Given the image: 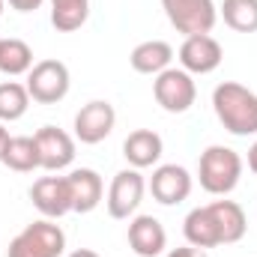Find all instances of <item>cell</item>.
Returning <instances> with one entry per match:
<instances>
[{
	"mask_svg": "<svg viewBox=\"0 0 257 257\" xmlns=\"http://www.w3.org/2000/svg\"><path fill=\"white\" fill-rule=\"evenodd\" d=\"M212 111L218 123L236 138L257 135V93L236 81H224L212 90Z\"/></svg>",
	"mask_w": 257,
	"mask_h": 257,
	"instance_id": "obj_1",
	"label": "cell"
},
{
	"mask_svg": "<svg viewBox=\"0 0 257 257\" xmlns=\"http://www.w3.org/2000/svg\"><path fill=\"white\" fill-rule=\"evenodd\" d=\"M197 180H200L203 192L215 194V197H227L242 180V156L221 144L206 147L197 162Z\"/></svg>",
	"mask_w": 257,
	"mask_h": 257,
	"instance_id": "obj_2",
	"label": "cell"
},
{
	"mask_svg": "<svg viewBox=\"0 0 257 257\" xmlns=\"http://www.w3.org/2000/svg\"><path fill=\"white\" fill-rule=\"evenodd\" d=\"M66 251V233L54 218L27 224L6 248V257H60Z\"/></svg>",
	"mask_w": 257,
	"mask_h": 257,
	"instance_id": "obj_3",
	"label": "cell"
},
{
	"mask_svg": "<svg viewBox=\"0 0 257 257\" xmlns=\"http://www.w3.org/2000/svg\"><path fill=\"white\" fill-rule=\"evenodd\" d=\"M24 87H27V93H30L33 102H39V105H57V102L66 99V93L72 87L69 66L63 60H54V57L39 60L27 72V84Z\"/></svg>",
	"mask_w": 257,
	"mask_h": 257,
	"instance_id": "obj_4",
	"label": "cell"
},
{
	"mask_svg": "<svg viewBox=\"0 0 257 257\" xmlns=\"http://www.w3.org/2000/svg\"><path fill=\"white\" fill-rule=\"evenodd\" d=\"M162 9L183 36L212 33L218 21V6L212 0H162Z\"/></svg>",
	"mask_w": 257,
	"mask_h": 257,
	"instance_id": "obj_5",
	"label": "cell"
},
{
	"mask_svg": "<svg viewBox=\"0 0 257 257\" xmlns=\"http://www.w3.org/2000/svg\"><path fill=\"white\" fill-rule=\"evenodd\" d=\"M153 96L168 114H186L197 99V84L186 69H165L153 81Z\"/></svg>",
	"mask_w": 257,
	"mask_h": 257,
	"instance_id": "obj_6",
	"label": "cell"
},
{
	"mask_svg": "<svg viewBox=\"0 0 257 257\" xmlns=\"http://www.w3.org/2000/svg\"><path fill=\"white\" fill-rule=\"evenodd\" d=\"M147 192V180L138 168H126L120 171L114 180H111V189H108V215L111 218H132L144 200Z\"/></svg>",
	"mask_w": 257,
	"mask_h": 257,
	"instance_id": "obj_7",
	"label": "cell"
},
{
	"mask_svg": "<svg viewBox=\"0 0 257 257\" xmlns=\"http://www.w3.org/2000/svg\"><path fill=\"white\" fill-rule=\"evenodd\" d=\"M221 60H224V48L209 33L186 36L180 45V69H186L189 75H209L221 66Z\"/></svg>",
	"mask_w": 257,
	"mask_h": 257,
	"instance_id": "obj_8",
	"label": "cell"
},
{
	"mask_svg": "<svg viewBox=\"0 0 257 257\" xmlns=\"http://www.w3.org/2000/svg\"><path fill=\"white\" fill-rule=\"evenodd\" d=\"M114 126H117L114 105L105 102V99H93L75 114V141H81V144H102L114 132Z\"/></svg>",
	"mask_w": 257,
	"mask_h": 257,
	"instance_id": "obj_9",
	"label": "cell"
},
{
	"mask_svg": "<svg viewBox=\"0 0 257 257\" xmlns=\"http://www.w3.org/2000/svg\"><path fill=\"white\" fill-rule=\"evenodd\" d=\"M36 150H39V168L42 171H66L75 162V138L57 126H42L36 135Z\"/></svg>",
	"mask_w": 257,
	"mask_h": 257,
	"instance_id": "obj_10",
	"label": "cell"
},
{
	"mask_svg": "<svg viewBox=\"0 0 257 257\" xmlns=\"http://www.w3.org/2000/svg\"><path fill=\"white\" fill-rule=\"evenodd\" d=\"M147 189L153 194V200H159L162 206H177V203L189 200V194H192V174L183 165H159L153 171Z\"/></svg>",
	"mask_w": 257,
	"mask_h": 257,
	"instance_id": "obj_11",
	"label": "cell"
},
{
	"mask_svg": "<svg viewBox=\"0 0 257 257\" xmlns=\"http://www.w3.org/2000/svg\"><path fill=\"white\" fill-rule=\"evenodd\" d=\"M30 200L45 218H63L66 212H72L69 180L66 177H39L30 189Z\"/></svg>",
	"mask_w": 257,
	"mask_h": 257,
	"instance_id": "obj_12",
	"label": "cell"
},
{
	"mask_svg": "<svg viewBox=\"0 0 257 257\" xmlns=\"http://www.w3.org/2000/svg\"><path fill=\"white\" fill-rule=\"evenodd\" d=\"M128 248L138 257H159L168 248V233L159 218L153 215H135L128 221Z\"/></svg>",
	"mask_w": 257,
	"mask_h": 257,
	"instance_id": "obj_13",
	"label": "cell"
},
{
	"mask_svg": "<svg viewBox=\"0 0 257 257\" xmlns=\"http://www.w3.org/2000/svg\"><path fill=\"white\" fill-rule=\"evenodd\" d=\"M66 180H69V192H72V212L87 215V212H93L102 203L105 183H102V177L93 168H75Z\"/></svg>",
	"mask_w": 257,
	"mask_h": 257,
	"instance_id": "obj_14",
	"label": "cell"
},
{
	"mask_svg": "<svg viewBox=\"0 0 257 257\" xmlns=\"http://www.w3.org/2000/svg\"><path fill=\"white\" fill-rule=\"evenodd\" d=\"M162 153H165V141L153 128H135V132H128V138L123 141V156H126L128 165L138 168V171L159 165Z\"/></svg>",
	"mask_w": 257,
	"mask_h": 257,
	"instance_id": "obj_15",
	"label": "cell"
},
{
	"mask_svg": "<svg viewBox=\"0 0 257 257\" xmlns=\"http://www.w3.org/2000/svg\"><path fill=\"white\" fill-rule=\"evenodd\" d=\"M212 218H215V227H218V236H221V245H233L245 236V227H248V218H245V209L236 203V200H212L206 203Z\"/></svg>",
	"mask_w": 257,
	"mask_h": 257,
	"instance_id": "obj_16",
	"label": "cell"
},
{
	"mask_svg": "<svg viewBox=\"0 0 257 257\" xmlns=\"http://www.w3.org/2000/svg\"><path fill=\"white\" fill-rule=\"evenodd\" d=\"M171 60H174V48H171L165 39H147V42L135 45L132 54H128V63H132L135 72L153 75V78H156L159 72L171 69Z\"/></svg>",
	"mask_w": 257,
	"mask_h": 257,
	"instance_id": "obj_17",
	"label": "cell"
},
{
	"mask_svg": "<svg viewBox=\"0 0 257 257\" xmlns=\"http://www.w3.org/2000/svg\"><path fill=\"white\" fill-rule=\"evenodd\" d=\"M183 233H186L189 245L203 248V251L221 245V236H218V227H215V218H212L209 206H194L183 221Z\"/></svg>",
	"mask_w": 257,
	"mask_h": 257,
	"instance_id": "obj_18",
	"label": "cell"
},
{
	"mask_svg": "<svg viewBox=\"0 0 257 257\" xmlns=\"http://www.w3.org/2000/svg\"><path fill=\"white\" fill-rule=\"evenodd\" d=\"M0 165H6V168L15 171V174H30V171H36V168H39L36 141H33L30 135H15V138H9Z\"/></svg>",
	"mask_w": 257,
	"mask_h": 257,
	"instance_id": "obj_19",
	"label": "cell"
},
{
	"mask_svg": "<svg viewBox=\"0 0 257 257\" xmlns=\"http://www.w3.org/2000/svg\"><path fill=\"white\" fill-rule=\"evenodd\" d=\"M33 69V48L24 39H0V72L15 78V75H27Z\"/></svg>",
	"mask_w": 257,
	"mask_h": 257,
	"instance_id": "obj_20",
	"label": "cell"
},
{
	"mask_svg": "<svg viewBox=\"0 0 257 257\" xmlns=\"http://www.w3.org/2000/svg\"><path fill=\"white\" fill-rule=\"evenodd\" d=\"M51 3V24L60 33H75L90 18V0H48Z\"/></svg>",
	"mask_w": 257,
	"mask_h": 257,
	"instance_id": "obj_21",
	"label": "cell"
},
{
	"mask_svg": "<svg viewBox=\"0 0 257 257\" xmlns=\"http://www.w3.org/2000/svg\"><path fill=\"white\" fill-rule=\"evenodd\" d=\"M224 24L236 33H257V0H221Z\"/></svg>",
	"mask_w": 257,
	"mask_h": 257,
	"instance_id": "obj_22",
	"label": "cell"
},
{
	"mask_svg": "<svg viewBox=\"0 0 257 257\" xmlns=\"http://www.w3.org/2000/svg\"><path fill=\"white\" fill-rule=\"evenodd\" d=\"M30 108V93L18 81H3L0 84V123H15L27 114Z\"/></svg>",
	"mask_w": 257,
	"mask_h": 257,
	"instance_id": "obj_23",
	"label": "cell"
},
{
	"mask_svg": "<svg viewBox=\"0 0 257 257\" xmlns=\"http://www.w3.org/2000/svg\"><path fill=\"white\" fill-rule=\"evenodd\" d=\"M165 257H209L203 248H194V245H180V248H171Z\"/></svg>",
	"mask_w": 257,
	"mask_h": 257,
	"instance_id": "obj_24",
	"label": "cell"
},
{
	"mask_svg": "<svg viewBox=\"0 0 257 257\" xmlns=\"http://www.w3.org/2000/svg\"><path fill=\"white\" fill-rule=\"evenodd\" d=\"M6 3H9L15 12H36L45 0H6Z\"/></svg>",
	"mask_w": 257,
	"mask_h": 257,
	"instance_id": "obj_25",
	"label": "cell"
},
{
	"mask_svg": "<svg viewBox=\"0 0 257 257\" xmlns=\"http://www.w3.org/2000/svg\"><path fill=\"white\" fill-rule=\"evenodd\" d=\"M248 171H251V174H257V141L248 147Z\"/></svg>",
	"mask_w": 257,
	"mask_h": 257,
	"instance_id": "obj_26",
	"label": "cell"
},
{
	"mask_svg": "<svg viewBox=\"0 0 257 257\" xmlns=\"http://www.w3.org/2000/svg\"><path fill=\"white\" fill-rule=\"evenodd\" d=\"M9 138H12V135H9V128L0 123V159H3V150H6V144H9Z\"/></svg>",
	"mask_w": 257,
	"mask_h": 257,
	"instance_id": "obj_27",
	"label": "cell"
},
{
	"mask_svg": "<svg viewBox=\"0 0 257 257\" xmlns=\"http://www.w3.org/2000/svg\"><path fill=\"white\" fill-rule=\"evenodd\" d=\"M66 257H99V251H93V248H75V251H69Z\"/></svg>",
	"mask_w": 257,
	"mask_h": 257,
	"instance_id": "obj_28",
	"label": "cell"
},
{
	"mask_svg": "<svg viewBox=\"0 0 257 257\" xmlns=\"http://www.w3.org/2000/svg\"><path fill=\"white\" fill-rule=\"evenodd\" d=\"M3 6H6V0H0V15H3Z\"/></svg>",
	"mask_w": 257,
	"mask_h": 257,
	"instance_id": "obj_29",
	"label": "cell"
}]
</instances>
